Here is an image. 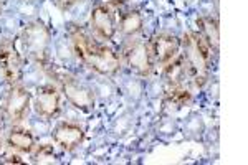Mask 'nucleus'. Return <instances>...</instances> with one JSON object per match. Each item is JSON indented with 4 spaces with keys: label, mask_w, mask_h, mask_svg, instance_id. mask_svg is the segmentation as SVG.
I'll return each instance as SVG.
<instances>
[{
    "label": "nucleus",
    "mask_w": 248,
    "mask_h": 165,
    "mask_svg": "<svg viewBox=\"0 0 248 165\" xmlns=\"http://www.w3.org/2000/svg\"><path fill=\"white\" fill-rule=\"evenodd\" d=\"M79 2H81V0H55V3H57V7L60 10H70Z\"/></svg>",
    "instance_id": "f3484780"
},
{
    "label": "nucleus",
    "mask_w": 248,
    "mask_h": 165,
    "mask_svg": "<svg viewBox=\"0 0 248 165\" xmlns=\"http://www.w3.org/2000/svg\"><path fill=\"white\" fill-rule=\"evenodd\" d=\"M50 76H53L57 79L60 92L66 98V101L71 104L73 107H77L79 111L90 112L96 104V96L94 91L88 86L86 83H83L78 76L68 73L65 70H55L50 71Z\"/></svg>",
    "instance_id": "20e7f679"
},
{
    "label": "nucleus",
    "mask_w": 248,
    "mask_h": 165,
    "mask_svg": "<svg viewBox=\"0 0 248 165\" xmlns=\"http://www.w3.org/2000/svg\"><path fill=\"white\" fill-rule=\"evenodd\" d=\"M108 2H109L111 5L119 7V5H124V3H127V2H129V0H108Z\"/></svg>",
    "instance_id": "aec40b11"
},
{
    "label": "nucleus",
    "mask_w": 248,
    "mask_h": 165,
    "mask_svg": "<svg viewBox=\"0 0 248 165\" xmlns=\"http://www.w3.org/2000/svg\"><path fill=\"white\" fill-rule=\"evenodd\" d=\"M23 53L31 63L42 68L48 66L51 51V30L43 20H30L20 31Z\"/></svg>",
    "instance_id": "7ed1b4c3"
},
{
    "label": "nucleus",
    "mask_w": 248,
    "mask_h": 165,
    "mask_svg": "<svg viewBox=\"0 0 248 165\" xmlns=\"http://www.w3.org/2000/svg\"><path fill=\"white\" fill-rule=\"evenodd\" d=\"M2 9H3V3H2V0H0V14H2Z\"/></svg>",
    "instance_id": "412c9836"
},
{
    "label": "nucleus",
    "mask_w": 248,
    "mask_h": 165,
    "mask_svg": "<svg viewBox=\"0 0 248 165\" xmlns=\"http://www.w3.org/2000/svg\"><path fill=\"white\" fill-rule=\"evenodd\" d=\"M184 50L182 58L187 64L190 79L195 86H203L210 76L212 70V50L197 31H187L181 40Z\"/></svg>",
    "instance_id": "f03ea898"
},
{
    "label": "nucleus",
    "mask_w": 248,
    "mask_h": 165,
    "mask_svg": "<svg viewBox=\"0 0 248 165\" xmlns=\"http://www.w3.org/2000/svg\"><path fill=\"white\" fill-rule=\"evenodd\" d=\"M144 28V15L139 10H127L119 18V31L124 37L133 38L139 35Z\"/></svg>",
    "instance_id": "2eb2a0df"
},
{
    "label": "nucleus",
    "mask_w": 248,
    "mask_h": 165,
    "mask_svg": "<svg viewBox=\"0 0 248 165\" xmlns=\"http://www.w3.org/2000/svg\"><path fill=\"white\" fill-rule=\"evenodd\" d=\"M90 25L96 37L99 40H105V42H111L118 31L114 14L106 3H96L91 9Z\"/></svg>",
    "instance_id": "9d476101"
},
{
    "label": "nucleus",
    "mask_w": 248,
    "mask_h": 165,
    "mask_svg": "<svg viewBox=\"0 0 248 165\" xmlns=\"http://www.w3.org/2000/svg\"><path fill=\"white\" fill-rule=\"evenodd\" d=\"M0 70L9 86L22 83L23 58L14 40L7 37L0 40Z\"/></svg>",
    "instance_id": "0eeeda50"
},
{
    "label": "nucleus",
    "mask_w": 248,
    "mask_h": 165,
    "mask_svg": "<svg viewBox=\"0 0 248 165\" xmlns=\"http://www.w3.org/2000/svg\"><path fill=\"white\" fill-rule=\"evenodd\" d=\"M7 146L12 147L14 150L22 152V154H31L37 147V142H35L33 134L29 129L14 126L7 134Z\"/></svg>",
    "instance_id": "f8f14e48"
},
{
    "label": "nucleus",
    "mask_w": 248,
    "mask_h": 165,
    "mask_svg": "<svg viewBox=\"0 0 248 165\" xmlns=\"http://www.w3.org/2000/svg\"><path fill=\"white\" fill-rule=\"evenodd\" d=\"M85 140V131L77 122L70 120H62L53 129V142L62 149V150L71 152L77 147L81 146Z\"/></svg>",
    "instance_id": "9b49d317"
},
{
    "label": "nucleus",
    "mask_w": 248,
    "mask_h": 165,
    "mask_svg": "<svg viewBox=\"0 0 248 165\" xmlns=\"http://www.w3.org/2000/svg\"><path fill=\"white\" fill-rule=\"evenodd\" d=\"M35 112L45 120L55 119L62 111V92L53 84H42L33 98Z\"/></svg>",
    "instance_id": "6e6552de"
},
{
    "label": "nucleus",
    "mask_w": 248,
    "mask_h": 165,
    "mask_svg": "<svg viewBox=\"0 0 248 165\" xmlns=\"http://www.w3.org/2000/svg\"><path fill=\"white\" fill-rule=\"evenodd\" d=\"M123 58L126 66L133 71L134 75L147 78L154 71V58L151 53L149 43L144 40L129 38L123 45Z\"/></svg>",
    "instance_id": "39448f33"
},
{
    "label": "nucleus",
    "mask_w": 248,
    "mask_h": 165,
    "mask_svg": "<svg viewBox=\"0 0 248 165\" xmlns=\"http://www.w3.org/2000/svg\"><path fill=\"white\" fill-rule=\"evenodd\" d=\"M31 106V94L22 83L12 84L3 99V119L9 120L12 126H17L29 116Z\"/></svg>",
    "instance_id": "423d86ee"
},
{
    "label": "nucleus",
    "mask_w": 248,
    "mask_h": 165,
    "mask_svg": "<svg viewBox=\"0 0 248 165\" xmlns=\"http://www.w3.org/2000/svg\"><path fill=\"white\" fill-rule=\"evenodd\" d=\"M68 37L77 58L88 70L101 76H114L121 71V56L106 43H99L78 23L68 25Z\"/></svg>",
    "instance_id": "f257e3e1"
},
{
    "label": "nucleus",
    "mask_w": 248,
    "mask_h": 165,
    "mask_svg": "<svg viewBox=\"0 0 248 165\" xmlns=\"http://www.w3.org/2000/svg\"><path fill=\"white\" fill-rule=\"evenodd\" d=\"M181 38L169 31H157L149 40V48L153 53L154 63L166 66L170 63L181 51Z\"/></svg>",
    "instance_id": "1a4fd4ad"
},
{
    "label": "nucleus",
    "mask_w": 248,
    "mask_h": 165,
    "mask_svg": "<svg viewBox=\"0 0 248 165\" xmlns=\"http://www.w3.org/2000/svg\"><path fill=\"white\" fill-rule=\"evenodd\" d=\"M3 144V116L0 114V147Z\"/></svg>",
    "instance_id": "6ab92c4d"
},
{
    "label": "nucleus",
    "mask_w": 248,
    "mask_h": 165,
    "mask_svg": "<svg viewBox=\"0 0 248 165\" xmlns=\"http://www.w3.org/2000/svg\"><path fill=\"white\" fill-rule=\"evenodd\" d=\"M31 154H33V162L35 164L45 165V164H58L60 162L57 152H55L53 146H50V144H42V146H37Z\"/></svg>",
    "instance_id": "dca6fc26"
},
{
    "label": "nucleus",
    "mask_w": 248,
    "mask_h": 165,
    "mask_svg": "<svg viewBox=\"0 0 248 165\" xmlns=\"http://www.w3.org/2000/svg\"><path fill=\"white\" fill-rule=\"evenodd\" d=\"M187 78H190L189 70H187V64L184 61L182 55L179 53L170 63L164 66V79L170 90V88H182Z\"/></svg>",
    "instance_id": "ddd939ff"
},
{
    "label": "nucleus",
    "mask_w": 248,
    "mask_h": 165,
    "mask_svg": "<svg viewBox=\"0 0 248 165\" xmlns=\"http://www.w3.org/2000/svg\"><path fill=\"white\" fill-rule=\"evenodd\" d=\"M199 35L203 38V42L209 45L214 53H218L220 50V27L217 18L214 17H201L197 18Z\"/></svg>",
    "instance_id": "4468645a"
},
{
    "label": "nucleus",
    "mask_w": 248,
    "mask_h": 165,
    "mask_svg": "<svg viewBox=\"0 0 248 165\" xmlns=\"http://www.w3.org/2000/svg\"><path fill=\"white\" fill-rule=\"evenodd\" d=\"M2 162L3 164H23V160L20 159V157H17V155H9L7 159H3Z\"/></svg>",
    "instance_id": "a211bd4d"
}]
</instances>
